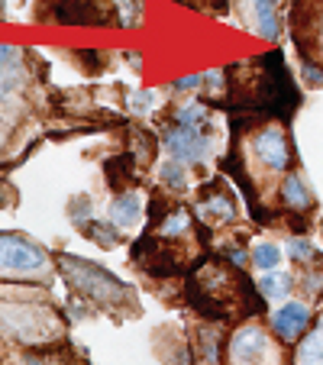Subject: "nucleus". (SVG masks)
<instances>
[{
	"label": "nucleus",
	"mask_w": 323,
	"mask_h": 365,
	"mask_svg": "<svg viewBox=\"0 0 323 365\" xmlns=\"http://www.w3.org/2000/svg\"><path fill=\"white\" fill-rule=\"evenodd\" d=\"M262 297H284L291 291V275H265L259 282Z\"/></svg>",
	"instance_id": "16"
},
{
	"label": "nucleus",
	"mask_w": 323,
	"mask_h": 365,
	"mask_svg": "<svg viewBox=\"0 0 323 365\" xmlns=\"http://www.w3.org/2000/svg\"><path fill=\"white\" fill-rule=\"evenodd\" d=\"M198 214H200V220L213 223V227H217V223H230V220H233V214H236V210H233V197H230L227 191H220V187H217V191H210L207 197H200Z\"/></svg>",
	"instance_id": "8"
},
{
	"label": "nucleus",
	"mask_w": 323,
	"mask_h": 365,
	"mask_svg": "<svg viewBox=\"0 0 323 365\" xmlns=\"http://www.w3.org/2000/svg\"><path fill=\"white\" fill-rule=\"evenodd\" d=\"M194 291L200 294V304H207L213 314H230V307L246 294L240 278L217 262L204 265V269L194 275Z\"/></svg>",
	"instance_id": "3"
},
{
	"label": "nucleus",
	"mask_w": 323,
	"mask_h": 365,
	"mask_svg": "<svg viewBox=\"0 0 323 365\" xmlns=\"http://www.w3.org/2000/svg\"><path fill=\"white\" fill-rule=\"evenodd\" d=\"M10 204V191H4V187H0V207H7Z\"/></svg>",
	"instance_id": "22"
},
{
	"label": "nucleus",
	"mask_w": 323,
	"mask_h": 365,
	"mask_svg": "<svg viewBox=\"0 0 323 365\" xmlns=\"http://www.w3.org/2000/svg\"><path fill=\"white\" fill-rule=\"evenodd\" d=\"M58 269H62V275L71 282V288L81 291L88 301L101 304V307H123V304H130V291H126V284L120 282V278H113L111 272L84 262L78 255H62V259H58Z\"/></svg>",
	"instance_id": "1"
},
{
	"label": "nucleus",
	"mask_w": 323,
	"mask_h": 365,
	"mask_svg": "<svg viewBox=\"0 0 323 365\" xmlns=\"http://www.w3.org/2000/svg\"><path fill=\"white\" fill-rule=\"evenodd\" d=\"M307 324H310V310L297 301L282 304V307L272 314V327H275V333L282 336V343H294V339L307 330Z\"/></svg>",
	"instance_id": "7"
},
{
	"label": "nucleus",
	"mask_w": 323,
	"mask_h": 365,
	"mask_svg": "<svg viewBox=\"0 0 323 365\" xmlns=\"http://www.w3.org/2000/svg\"><path fill=\"white\" fill-rule=\"evenodd\" d=\"M297 365H323V317L297 349Z\"/></svg>",
	"instance_id": "13"
},
{
	"label": "nucleus",
	"mask_w": 323,
	"mask_h": 365,
	"mask_svg": "<svg viewBox=\"0 0 323 365\" xmlns=\"http://www.w3.org/2000/svg\"><path fill=\"white\" fill-rule=\"evenodd\" d=\"M139 217H143V200H139V194L126 191L113 200V207H111L113 227H136Z\"/></svg>",
	"instance_id": "10"
},
{
	"label": "nucleus",
	"mask_w": 323,
	"mask_h": 365,
	"mask_svg": "<svg viewBox=\"0 0 323 365\" xmlns=\"http://www.w3.org/2000/svg\"><path fill=\"white\" fill-rule=\"evenodd\" d=\"M46 269V252L20 236H0V275H33Z\"/></svg>",
	"instance_id": "4"
},
{
	"label": "nucleus",
	"mask_w": 323,
	"mask_h": 365,
	"mask_svg": "<svg viewBox=\"0 0 323 365\" xmlns=\"http://www.w3.org/2000/svg\"><path fill=\"white\" fill-rule=\"evenodd\" d=\"M204 84V75H188V78H181V81H175L172 88L175 91H194V88H200Z\"/></svg>",
	"instance_id": "21"
},
{
	"label": "nucleus",
	"mask_w": 323,
	"mask_h": 365,
	"mask_svg": "<svg viewBox=\"0 0 323 365\" xmlns=\"http://www.w3.org/2000/svg\"><path fill=\"white\" fill-rule=\"evenodd\" d=\"M255 20V33L262 39H278L282 26H278V0H249Z\"/></svg>",
	"instance_id": "9"
},
{
	"label": "nucleus",
	"mask_w": 323,
	"mask_h": 365,
	"mask_svg": "<svg viewBox=\"0 0 323 365\" xmlns=\"http://www.w3.org/2000/svg\"><path fill=\"white\" fill-rule=\"evenodd\" d=\"M165 149L172 152V159L185 162H204L210 155V136L200 133V126H172L165 130Z\"/></svg>",
	"instance_id": "5"
},
{
	"label": "nucleus",
	"mask_w": 323,
	"mask_h": 365,
	"mask_svg": "<svg viewBox=\"0 0 323 365\" xmlns=\"http://www.w3.org/2000/svg\"><path fill=\"white\" fill-rule=\"evenodd\" d=\"M207 120L204 103H185L181 110H175V126H200Z\"/></svg>",
	"instance_id": "15"
},
{
	"label": "nucleus",
	"mask_w": 323,
	"mask_h": 365,
	"mask_svg": "<svg viewBox=\"0 0 323 365\" xmlns=\"http://www.w3.org/2000/svg\"><path fill=\"white\" fill-rule=\"evenodd\" d=\"M152 107H155V94H152V91H143V94H136V97H133V110H139V113H149Z\"/></svg>",
	"instance_id": "20"
},
{
	"label": "nucleus",
	"mask_w": 323,
	"mask_h": 365,
	"mask_svg": "<svg viewBox=\"0 0 323 365\" xmlns=\"http://www.w3.org/2000/svg\"><path fill=\"white\" fill-rule=\"evenodd\" d=\"M16 65H20V48L0 46V97H7L16 84Z\"/></svg>",
	"instance_id": "12"
},
{
	"label": "nucleus",
	"mask_w": 323,
	"mask_h": 365,
	"mask_svg": "<svg viewBox=\"0 0 323 365\" xmlns=\"http://www.w3.org/2000/svg\"><path fill=\"white\" fill-rule=\"evenodd\" d=\"M310 46L317 48L314 56L323 58V4L317 7V14H314V39H310Z\"/></svg>",
	"instance_id": "19"
},
{
	"label": "nucleus",
	"mask_w": 323,
	"mask_h": 365,
	"mask_svg": "<svg viewBox=\"0 0 323 365\" xmlns=\"http://www.w3.org/2000/svg\"><path fill=\"white\" fill-rule=\"evenodd\" d=\"M252 152L259 155V162L272 172H284L291 165V145L282 126H265L259 136L252 139Z\"/></svg>",
	"instance_id": "6"
},
{
	"label": "nucleus",
	"mask_w": 323,
	"mask_h": 365,
	"mask_svg": "<svg viewBox=\"0 0 323 365\" xmlns=\"http://www.w3.org/2000/svg\"><path fill=\"white\" fill-rule=\"evenodd\" d=\"M162 181H165L168 187H185L188 185V172H185V162L172 159L162 165Z\"/></svg>",
	"instance_id": "17"
},
{
	"label": "nucleus",
	"mask_w": 323,
	"mask_h": 365,
	"mask_svg": "<svg viewBox=\"0 0 323 365\" xmlns=\"http://www.w3.org/2000/svg\"><path fill=\"white\" fill-rule=\"evenodd\" d=\"M288 252H291V259H297V262H310V259H314V246H310L307 240H291L288 242Z\"/></svg>",
	"instance_id": "18"
},
{
	"label": "nucleus",
	"mask_w": 323,
	"mask_h": 365,
	"mask_svg": "<svg viewBox=\"0 0 323 365\" xmlns=\"http://www.w3.org/2000/svg\"><path fill=\"white\" fill-rule=\"evenodd\" d=\"M252 262L259 265L262 272L278 269V262H282V249H278L275 242H259V246L252 249Z\"/></svg>",
	"instance_id": "14"
},
{
	"label": "nucleus",
	"mask_w": 323,
	"mask_h": 365,
	"mask_svg": "<svg viewBox=\"0 0 323 365\" xmlns=\"http://www.w3.org/2000/svg\"><path fill=\"white\" fill-rule=\"evenodd\" d=\"M282 200L294 210H310V191H307V181L301 175H288L282 185Z\"/></svg>",
	"instance_id": "11"
},
{
	"label": "nucleus",
	"mask_w": 323,
	"mask_h": 365,
	"mask_svg": "<svg viewBox=\"0 0 323 365\" xmlns=\"http://www.w3.org/2000/svg\"><path fill=\"white\" fill-rule=\"evenodd\" d=\"M227 365H284V352L265 327L246 324L233 333L227 346Z\"/></svg>",
	"instance_id": "2"
}]
</instances>
